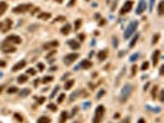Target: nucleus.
<instances>
[{
  "label": "nucleus",
  "instance_id": "9d476101",
  "mask_svg": "<svg viewBox=\"0 0 164 123\" xmlns=\"http://www.w3.org/2000/svg\"><path fill=\"white\" fill-rule=\"evenodd\" d=\"M146 1L144 0H139V3H138V8H137V10H136V14H138V15H141L142 12H144V10H146Z\"/></svg>",
  "mask_w": 164,
  "mask_h": 123
},
{
  "label": "nucleus",
  "instance_id": "a878e982",
  "mask_svg": "<svg viewBox=\"0 0 164 123\" xmlns=\"http://www.w3.org/2000/svg\"><path fill=\"white\" fill-rule=\"evenodd\" d=\"M82 22H83V21H82L80 19L75 20V24H74V28H75V30H79L80 26H82Z\"/></svg>",
  "mask_w": 164,
  "mask_h": 123
},
{
  "label": "nucleus",
  "instance_id": "72a5a7b5",
  "mask_svg": "<svg viewBox=\"0 0 164 123\" xmlns=\"http://www.w3.org/2000/svg\"><path fill=\"white\" fill-rule=\"evenodd\" d=\"M148 67H149L148 62H144L143 64H142V67H141V68H142V70H147V69H148Z\"/></svg>",
  "mask_w": 164,
  "mask_h": 123
},
{
  "label": "nucleus",
  "instance_id": "ddd939ff",
  "mask_svg": "<svg viewBox=\"0 0 164 123\" xmlns=\"http://www.w3.org/2000/svg\"><path fill=\"white\" fill-rule=\"evenodd\" d=\"M68 46L72 48V49H79L80 43L77 42V41H74V39H69V41H68Z\"/></svg>",
  "mask_w": 164,
  "mask_h": 123
},
{
  "label": "nucleus",
  "instance_id": "1a4fd4ad",
  "mask_svg": "<svg viewBox=\"0 0 164 123\" xmlns=\"http://www.w3.org/2000/svg\"><path fill=\"white\" fill-rule=\"evenodd\" d=\"M159 57H160V50H154V53L152 55V63H153V65H158V62H159Z\"/></svg>",
  "mask_w": 164,
  "mask_h": 123
},
{
  "label": "nucleus",
  "instance_id": "49530a36",
  "mask_svg": "<svg viewBox=\"0 0 164 123\" xmlns=\"http://www.w3.org/2000/svg\"><path fill=\"white\" fill-rule=\"evenodd\" d=\"M137 58H138V54H136V55H132V57H131V62H133V60H136Z\"/></svg>",
  "mask_w": 164,
  "mask_h": 123
},
{
  "label": "nucleus",
  "instance_id": "58836bf2",
  "mask_svg": "<svg viewBox=\"0 0 164 123\" xmlns=\"http://www.w3.org/2000/svg\"><path fill=\"white\" fill-rule=\"evenodd\" d=\"M136 71H137V65H136V64H134V65L132 67V75H134V74H136Z\"/></svg>",
  "mask_w": 164,
  "mask_h": 123
},
{
  "label": "nucleus",
  "instance_id": "680f3d73",
  "mask_svg": "<svg viewBox=\"0 0 164 123\" xmlns=\"http://www.w3.org/2000/svg\"><path fill=\"white\" fill-rule=\"evenodd\" d=\"M74 123H80V121H77V122H74Z\"/></svg>",
  "mask_w": 164,
  "mask_h": 123
},
{
  "label": "nucleus",
  "instance_id": "0eeeda50",
  "mask_svg": "<svg viewBox=\"0 0 164 123\" xmlns=\"http://www.w3.org/2000/svg\"><path fill=\"white\" fill-rule=\"evenodd\" d=\"M132 8H133V1H131V0H128V1H126V3L123 4V6H122V8H121V10H120V14H121V15H125V14L130 12V11L132 10Z\"/></svg>",
  "mask_w": 164,
  "mask_h": 123
},
{
  "label": "nucleus",
  "instance_id": "37998d69",
  "mask_svg": "<svg viewBox=\"0 0 164 123\" xmlns=\"http://www.w3.org/2000/svg\"><path fill=\"white\" fill-rule=\"evenodd\" d=\"M6 65V62H4V60H0V68H4Z\"/></svg>",
  "mask_w": 164,
  "mask_h": 123
},
{
  "label": "nucleus",
  "instance_id": "9b49d317",
  "mask_svg": "<svg viewBox=\"0 0 164 123\" xmlns=\"http://www.w3.org/2000/svg\"><path fill=\"white\" fill-rule=\"evenodd\" d=\"M26 67V60H20L17 64H15V65L12 67V71H19V70H21V69H24Z\"/></svg>",
  "mask_w": 164,
  "mask_h": 123
},
{
  "label": "nucleus",
  "instance_id": "13d9d810",
  "mask_svg": "<svg viewBox=\"0 0 164 123\" xmlns=\"http://www.w3.org/2000/svg\"><path fill=\"white\" fill-rule=\"evenodd\" d=\"M105 22H106V21H104V20H101V21H100V22H99V25H104Z\"/></svg>",
  "mask_w": 164,
  "mask_h": 123
},
{
  "label": "nucleus",
  "instance_id": "c9c22d12",
  "mask_svg": "<svg viewBox=\"0 0 164 123\" xmlns=\"http://www.w3.org/2000/svg\"><path fill=\"white\" fill-rule=\"evenodd\" d=\"M102 95H105V90H100V91H99V92H97V95H96V97H97V98H100Z\"/></svg>",
  "mask_w": 164,
  "mask_h": 123
},
{
  "label": "nucleus",
  "instance_id": "8fccbe9b",
  "mask_svg": "<svg viewBox=\"0 0 164 123\" xmlns=\"http://www.w3.org/2000/svg\"><path fill=\"white\" fill-rule=\"evenodd\" d=\"M53 54H56V50H52V52H51V53H49V54L47 55V58H51V57H52Z\"/></svg>",
  "mask_w": 164,
  "mask_h": 123
},
{
  "label": "nucleus",
  "instance_id": "79ce46f5",
  "mask_svg": "<svg viewBox=\"0 0 164 123\" xmlns=\"http://www.w3.org/2000/svg\"><path fill=\"white\" fill-rule=\"evenodd\" d=\"M78 110H79V107H74V108H73V112H72V116H74V114L78 112Z\"/></svg>",
  "mask_w": 164,
  "mask_h": 123
},
{
  "label": "nucleus",
  "instance_id": "20e7f679",
  "mask_svg": "<svg viewBox=\"0 0 164 123\" xmlns=\"http://www.w3.org/2000/svg\"><path fill=\"white\" fill-rule=\"evenodd\" d=\"M137 26H138V22H137V21H133V22H131L130 26H128V27L126 28V31H125V34H123L125 38H130L131 36H132V33L136 31Z\"/></svg>",
  "mask_w": 164,
  "mask_h": 123
},
{
  "label": "nucleus",
  "instance_id": "4be33fe9",
  "mask_svg": "<svg viewBox=\"0 0 164 123\" xmlns=\"http://www.w3.org/2000/svg\"><path fill=\"white\" fill-rule=\"evenodd\" d=\"M49 122L51 121H49V118L46 117V116H42V117H40L38 121H37V123H49Z\"/></svg>",
  "mask_w": 164,
  "mask_h": 123
},
{
  "label": "nucleus",
  "instance_id": "c85d7f7f",
  "mask_svg": "<svg viewBox=\"0 0 164 123\" xmlns=\"http://www.w3.org/2000/svg\"><path fill=\"white\" fill-rule=\"evenodd\" d=\"M137 39H138V34H136V36H134V37L132 38V41H131V43H130V47H131V48H132V47H134V44H136Z\"/></svg>",
  "mask_w": 164,
  "mask_h": 123
},
{
  "label": "nucleus",
  "instance_id": "473e14b6",
  "mask_svg": "<svg viewBox=\"0 0 164 123\" xmlns=\"http://www.w3.org/2000/svg\"><path fill=\"white\" fill-rule=\"evenodd\" d=\"M59 21H66V17L64 16H58V17H56L53 22H59Z\"/></svg>",
  "mask_w": 164,
  "mask_h": 123
},
{
  "label": "nucleus",
  "instance_id": "6e6d98bb",
  "mask_svg": "<svg viewBox=\"0 0 164 123\" xmlns=\"http://www.w3.org/2000/svg\"><path fill=\"white\" fill-rule=\"evenodd\" d=\"M138 123H146V121H144L143 118H139V119H138Z\"/></svg>",
  "mask_w": 164,
  "mask_h": 123
},
{
  "label": "nucleus",
  "instance_id": "3c124183",
  "mask_svg": "<svg viewBox=\"0 0 164 123\" xmlns=\"http://www.w3.org/2000/svg\"><path fill=\"white\" fill-rule=\"evenodd\" d=\"M117 44H118V43H117V38H113V46L117 47Z\"/></svg>",
  "mask_w": 164,
  "mask_h": 123
},
{
  "label": "nucleus",
  "instance_id": "cd10ccee",
  "mask_svg": "<svg viewBox=\"0 0 164 123\" xmlns=\"http://www.w3.org/2000/svg\"><path fill=\"white\" fill-rule=\"evenodd\" d=\"M47 108H48V110H51V111H57V110H58V107H57L54 103H48Z\"/></svg>",
  "mask_w": 164,
  "mask_h": 123
},
{
  "label": "nucleus",
  "instance_id": "f3484780",
  "mask_svg": "<svg viewBox=\"0 0 164 123\" xmlns=\"http://www.w3.org/2000/svg\"><path fill=\"white\" fill-rule=\"evenodd\" d=\"M5 25H4V28H3V32H8L9 30H10V27H11V20L10 19H8L5 21Z\"/></svg>",
  "mask_w": 164,
  "mask_h": 123
},
{
  "label": "nucleus",
  "instance_id": "b1692460",
  "mask_svg": "<svg viewBox=\"0 0 164 123\" xmlns=\"http://www.w3.org/2000/svg\"><path fill=\"white\" fill-rule=\"evenodd\" d=\"M51 17V12H46V14H40L38 15V19H42V20H47Z\"/></svg>",
  "mask_w": 164,
  "mask_h": 123
},
{
  "label": "nucleus",
  "instance_id": "bf43d9fd",
  "mask_svg": "<svg viewBox=\"0 0 164 123\" xmlns=\"http://www.w3.org/2000/svg\"><path fill=\"white\" fill-rule=\"evenodd\" d=\"M3 27V22H0V28H1Z\"/></svg>",
  "mask_w": 164,
  "mask_h": 123
},
{
  "label": "nucleus",
  "instance_id": "6ab92c4d",
  "mask_svg": "<svg viewBox=\"0 0 164 123\" xmlns=\"http://www.w3.org/2000/svg\"><path fill=\"white\" fill-rule=\"evenodd\" d=\"M67 118H68V113H67L66 111L62 112V113H61V117H59V123H66Z\"/></svg>",
  "mask_w": 164,
  "mask_h": 123
},
{
  "label": "nucleus",
  "instance_id": "a18cd8bd",
  "mask_svg": "<svg viewBox=\"0 0 164 123\" xmlns=\"http://www.w3.org/2000/svg\"><path fill=\"white\" fill-rule=\"evenodd\" d=\"M163 100H164V92H163V91H160V97H159V101H162V102H163Z\"/></svg>",
  "mask_w": 164,
  "mask_h": 123
},
{
  "label": "nucleus",
  "instance_id": "423d86ee",
  "mask_svg": "<svg viewBox=\"0 0 164 123\" xmlns=\"http://www.w3.org/2000/svg\"><path fill=\"white\" fill-rule=\"evenodd\" d=\"M1 50H3L4 53H14V52H16V48L14 47V46H11L9 42L4 41L1 43Z\"/></svg>",
  "mask_w": 164,
  "mask_h": 123
},
{
  "label": "nucleus",
  "instance_id": "39448f33",
  "mask_svg": "<svg viewBox=\"0 0 164 123\" xmlns=\"http://www.w3.org/2000/svg\"><path fill=\"white\" fill-rule=\"evenodd\" d=\"M78 57H79V54L78 53H69L67 54L66 57L63 58L64 60V64H67V65H70L73 62H75V59H78Z\"/></svg>",
  "mask_w": 164,
  "mask_h": 123
},
{
  "label": "nucleus",
  "instance_id": "e433bc0d",
  "mask_svg": "<svg viewBox=\"0 0 164 123\" xmlns=\"http://www.w3.org/2000/svg\"><path fill=\"white\" fill-rule=\"evenodd\" d=\"M14 117H15V118H17V119H19V122H24V118L21 117L20 114H17V113H15V116H14Z\"/></svg>",
  "mask_w": 164,
  "mask_h": 123
},
{
  "label": "nucleus",
  "instance_id": "052dcab7",
  "mask_svg": "<svg viewBox=\"0 0 164 123\" xmlns=\"http://www.w3.org/2000/svg\"><path fill=\"white\" fill-rule=\"evenodd\" d=\"M1 90H3V86H0V92H1Z\"/></svg>",
  "mask_w": 164,
  "mask_h": 123
},
{
  "label": "nucleus",
  "instance_id": "f704fd0d",
  "mask_svg": "<svg viewBox=\"0 0 164 123\" xmlns=\"http://www.w3.org/2000/svg\"><path fill=\"white\" fill-rule=\"evenodd\" d=\"M158 39H159V34H155L154 37H153V39H152V41H153L152 43H153V44H155V43H158Z\"/></svg>",
  "mask_w": 164,
  "mask_h": 123
},
{
  "label": "nucleus",
  "instance_id": "a211bd4d",
  "mask_svg": "<svg viewBox=\"0 0 164 123\" xmlns=\"http://www.w3.org/2000/svg\"><path fill=\"white\" fill-rule=\"evenodd\" d=\"M91 67H92V63H91L90 60H83V62H82V68L89 69V68H91Z\"/></svg>",
  "mask_w": 164,
  "mask_h": 123
},
{
  "label": "nucleus",
  "instance_id": "aec40b11",
  "mask_svg": "<svg viewBox=\"0 0 164 123\" xmlns=\"http://www.w3.org/2000/svg\"><path fill=\"white\" fill-rule=\"evenodd\" d=\"M158 14H159L160 16L164 14V1H160L159 5H158Z\"/></svg>",
  "mask_w": 164,
  "mask_h": 123
},
{
  "label": "nucleus",
  "instance_id": "5701e85b",
  "mask_svg": "<svg viewBox=\"0 0 164 123\" xmlns=\"http://www.w3.org/2000/svg\"><path fill=\"white\" fill-rule=\"evenodd\" d=\"M74 83H75L74 80H68V81L66 83V85H64V89H66V90H69V89L74 85Z\"/></svg>",
  "mask_w": 164,
  "mask_h": 123
},
{
  "label": "nucleus",
  "instance_id": "393cba45",
  "mask_svg": "<svg viewBox=\"0 0 164 123\" xmlns=\"http://www.w3.org/2000/svg\"><path fill=\"white\" fill-rule=\"evenodd\" d=\"M51 81H53V76H51V75L45 76L43 79H42V83H43V84H48V83H51Z\"/></svg>",
  "mask_w": 164,
  "mask_h": 123
},
{
  "label": "nucleus",
  "instance_id": "bb28decb",
  "mask_svg": "<svg viewBox=\"0 0 164 123\" xmlns=\"http://www.w3.org/2000/svg\"><path fill=\"white\" fill-rule=\"evenodd\" d=\"M27 95H30V90H28V89L21 90V92H20V96H21V97H25V96H27Z\"/></svg>",
  "mask_w": 164,
  "mask_h": 123
},
{
  "label": "nucleus",
  "instance_id": "4d7b16f0",
  "mask_svg": "<svg viewBox=\"0 0 164 123\" xmlns=\"http://www.w3.org/2000/svg\"><path fill=\"white\" fill-rule=\"evenodd\" d=\"M84 37H85L84 34H79V39H80V41H83V39H84Z\"/></svg>",
  "mask_w": 164,
  "mask_h": 123
},
{
  "label": "nucleus",
  "instance_id": "c03bdc74",
  "mask_svg": "<svg viewBox=\"0 0 164 123\" xmlns=\"http://www.w3.org/2000/svg\"><path fill=\"white\" fill-rule=\"evenodd\" d=\"M75 1H77V0H70V1L68 3V6H73L75 4Z\"/></svg>",
  "mask_w": 164,
  "mask_h": 123
},
{
  "label": "nucleus",
  "instance_id": "ea45409f",
  "mask_svg": "<svg viewBox=\"0 0 164 123\" xmlns=\"http://www.w3.org/2000/svg\"><path fill=\"white\" fill-rule=\"evenodd\" d=\"M78 96V92H74V93H72V96H70V102L74 100V97H77Z\"/></svg>",
  "mask_w": 164,
  "mask_h": 123
},
{
  "label": "nucleus",
  "instance_id": "f8f14e48",
  "mask_svg": "<svg viewBox=\"0 0 164 123\" xmlns=\"http://www.w3.org/2000/svg\"><path fill=\"white\" fill-rule=\"evenodd\" d=\"M59 44V42L58 41H51V42H47L43 44V48L45 49H49V48H56V47H58Z\"/></svg>",
  "mask_w": 164,
  "mask_h": 123
},
{
  "label": "nucleus",
  "instance_id": "412c9836",
  "mask_svg": "<svg viewBox=\"0 0 164 123\" xmlns=\"http://www.w3.org/2000/svg\"><path fill=\"white\" fill-rule=\"evenodd\" d=\"M17 81H19L20 84H24V83H26V81H27V75H26V74H24V75H20V76L17 78Z\"/></svg>",
  "mask_w": 164,
  "mask_h": 123
},
{
  "label": "nucleus",
  "instance_id": "dca6fc26",
  "mask_svg": "<svg viewBox=\"0 0 164 123\" xmlns=\"http://www.w3.org/2000/svg\"><path fill=\"white\" fill-rule=\"evenodd\" d=\"M61 32H62L63 34H68V33L70 32V25H69V24H66V26H63V27L61 28Z\"/></svg>",
  "mask_w": 164,
  "mask_h": 123
},
{
  "label": "nucleus",
  "instance_id": "5fc2aeb1",
  "mask_svg": "<svg viewBox=\"0 0 164 123\" xmlns=\"http://www.w3.org/2000/svg\"><path fill=\"white\" fill-rule=\"evenodd\" d=\"M38 84H40V80H38V79H36V80H35V83H33V85H35V86H37Z\"/></svg>",
  "mask_w": 164,
  "mask_h": 123
},
{
  "label": "nucleus",
  "instance_id": "7c9ffc66",
  "mask_svg": "<svg viewBox=\"0 0 164 123\" xmlns=\"http://www.w3.org/2000/svg\"><path fill=\"white\" fill-rule=\"evenodd\" d=\"M157 91H158V86L154 85L153 89H152V97H153V98H155V96H157Z\"/></svg>",
  "mask_w": 164,
  "mask_h": 123
},
{
  "label": "nucleus",
  "instance_id": "a19ab883",
  "mask_svg": "<svg viewBox=\"0 0 164 123\" xmlns=\"http://www.w3.org/2000/svg\"><path fill=\"white\" fill-rule=\"evenodd\" d=\"M153 4H154V0H151V3H149V10H153Z\"/></svg>",
  "mask_w": 164,
  "mask_h": 123
},
{
  "label": "nucleus",
  "instance_id": "f257e3e1",
  "mask_svg": "<svg viewBox=\"0 0 164 123\" xmlns=\"http://www.w3.org/2000/svg\"><path fill=\"white\" fill-rule=\"evenodd\" d=\"M132 91H133V86L131 84H126L123 86V89H122V92H121V97H120L121 102H122V103L126 102V101L128 100V97L131 96Z\"/></svg>",
  "mask_w": 164,
  "mask_h": 123
},
{
  "label": "nucleus",
  "instance_id": "c756f323",
  "mask_svg": "<svg viewBox=\"0 0 164 123\" xmlns=\"http://www.w3.org/2000/svg\"><path fill=\"white\" fill-rule=\"evenodd\" d=\"M17 91H19V89L16 88V86H11V88L8 89V92H9V93H15V92H17Z\"/></svg>",
  "mask_w": 164,
  "mask_h": 123
},
{
  "label": "nucleus",
  "instance_id": "603ef678",
  "mask_svg": "<svg viewBox=\"0 0 164 123\" xmlns=\"http://www.w3.org/2000/svg\"><path fill=\"white\" fill-rule=\"evenodd\" d=\"M120 123H130V119H128V118H126V119H123V121H121Z\"/></svg>",
  "mask_w": 164,
  "mask_h": 123
},
{
  "label": "nucleus",
  "instance_id": "4468645a",
  "mask_svg": "<svg viewBox=\"0 0 164 123\" xmlns=\"http://www.w3.org/2000/svg\"><path fill=\"white\" fill-rule=\"evenodd\" d=\"M106 57H108V50H100V52L97 53V59L99 60H105Z\"/></svg>",
  "mask_w": 164,
  "mask_h": 123
},
{
  "label": "nucleus",
  "instance_id": "6e6552de",
  "mask_svg": "<svg viewBox=\"0 0 164 123\" xmlns=\"http://www.w3.org/2000/svg\"><path fill=\"white\" fill-rule=\"evenodd\" d=\"M5 41H6V42H9V43H14V44H20V43L22 42V39H21V37H19V36H15V34L8 36Z\"/></svg>",
  "mask_w": 164,
  "mask_h": 123
},
{
  "label": "nucleus",
  "instance_id": "4c0bfd02",
  "mask_svg": "<svg viewBox=\"0 0 164 123\" xmlns=\"http://www.w3.org/2000/svg\"><path fill=\"white\" fill-rule=\"evenodd\" d=\"M27 73L30 74V75H35V74H36V70L31 68V69H28V70H27Z\"/></svg>",
  "mask_w": 164,
  "mask_h": 123
},
{
  "label": "nucleus",
  "instance_id": "2f4dec72",
  "mask_svg": "<svg viewBox=\"0 0 164 123\" xmlns=\"http://www.w3.org/2000/svg\"><path fill=\"white\" fill-rule=\"evenodd\" d=\"M64 98H66V93H61L59 97H58V100H57V101H58V103H62L63 101H64Z\"/></svg>",
  "mask_w": 164,
  "mask_h": 123
},
{
  "label": "nucleus",
  "instance_id": "2eb2a0df",
  "mask_svg": "<svg viewBox=\"0 0 164 123\" xmlns=\"http://www.w3.org/2000/svg\"><path fill=\"white\" fill-rule=\"evenodd\" d=\"M6 9H8V4H6L5 1H0V16L6 11Z\"/></svg>",
  "mask_w": 164,
  "mask_h": 123
},
{
  "label": "nucleus",
  "instance_id": "de8ad7c7",
  "mask_svg": "<svg viewBox=\"0 0 164 123\" xmlns=\"http://www.w3.org/2000/svg\"><path fill=\"white\" fill-rule=\"evenodd\" d=\"M37 67H38V69H40V70H43V68H45V65H43V64H42V63H40Z\"/></svg>",
  "mask_w": 164,
  "mask_h": 123
},
{
  "label": "nucleus",
  "instance_id": "09e8293b",
  "mask_svg": "<svg viewBox=\"0 0 164 123\" xmlns=\"http://www.w3.org/2000/svg\"><path fill=\"white\" fill-rule=\"evenodd\" d=\"M45 100H46L45 97H41V98L38 100V103H40V105H41V103H43V102H45Z\"/></svg>",
  "mask_w": 164,
  "mask_h": 123
},
{
  "label": "nucleus",
  "instance_id": "7ed1b4c3",
  "mask_svg": "<svg viewBox=\"0 0 164 123\" xmlns=\"http://www.w3.org/2000/svg\"><path fill=\"white\" fill-rule=\"evenodd\" d=\"M32 8L31 4H21V5H17L12 9V12L14 14H22V12H26Z\"/></svg>",
  "mask_w": 164,
  "mask_h": 123
},
{
  "label": "nucleus",
  "instance_id": "f03ea898",
  "mask_svg": "<svg viewBox=\"0 0 164 123\" xmlns=\"http://www.w3.org/2000/svg\"><path fill=\"white\" fill-rule=\"evenodd\" d=\"M104 113H105V107H104L102 105L97 106V107H96V110H95L94 121H92V122H94V123H100V122H101V119H102Z\"/></svg>",
  "mask_w": 164,
  "mask_h": 123
},
{
  "label": "nucleus",
  "instance_id": "864d4df0",
  "mask_svg": "<svg viewBox=\"0 0 164 123\" xmlns=\"http://www.w3.org/2000/svg\"><path fill=\"white\" fill-rule=\"evenodd\" d=\"M163 70H164V67L162 65V67H160V69H159V74H160V75H163Z\"/></svg>",
  "mask_w": 164,
  "mask_h": 123
}]
</instances>
